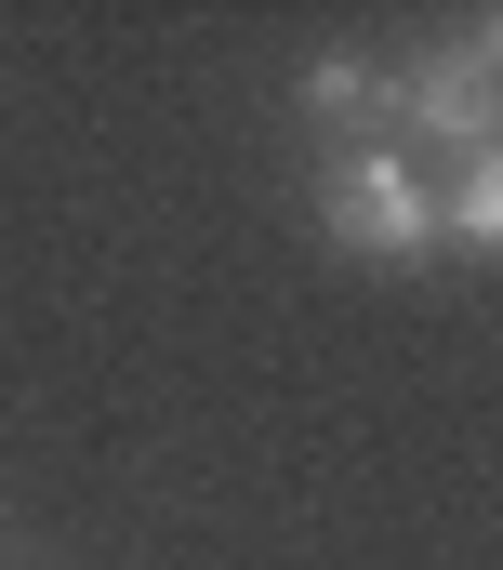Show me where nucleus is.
Listing matches in <instances>:
<instances>
[{"instance_id": "f257e3e1", "label": "nucleus", "mask_w": 503, "mask_h": 570, "mask_svg": "<svg viewBox=\"0 0 503 570\" xmlns=\"http://www.w3.org/2000/svg\"><path fill=\"white\" fill-rule=\"evenodd\" d=\"M318 226H332L358 266H424V253L451 239V213H437V173H424L397 134L332 146V159H318Z\"/></svg>"}, {"instance_id": "f03ea898", "label": "nucleus", "mask_w": 503, "mask_h": 570, "mask_svg": "<svg viewBox=\"0 0 503 570\" xmlns=\"http://www.w3.org/2000/svg\"><path fill=\"white\" fill-rule=\"evenodd\" d=\"M384 120L411 134V159H477V146H503V13L451 27L424 67H397L384 80Z\"/></svg>"}, {"instance_id": "7ed1b4c3", "label": "nucleus", "mask_w": 503, "mask_h": 570, "mask_svg": "<svg viewBox=\"0 0 503 570\" xmlns=\"http://www.w3.org/2000/svg\"><path fill=\"white\" fill-rule=\"evenodd\" d=\"M305 120H332L345 146H372L384 134V80L358 67V53H318V67H305Z\"/></svg>"}, {"instance_id": "20e7f679", "label": "nucleus", "mask_w": 503, "mask_h": 570, "mask_svg": "<svg viewBox=\"0 0 503 570\" xmlns=\"http://www.w3.org/2000/svg\"><path fill=\"white\" fill-rule=\"evenodd\" d=\"M437 213H451V239H477V253H503V146H477L451 186H437Z\"/></svg>"}]
</instances>
